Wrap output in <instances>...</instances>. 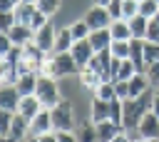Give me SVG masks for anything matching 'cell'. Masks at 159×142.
<instances>
[{
  "label": "cell",
  "instance_id": "obj_44",
  "mask_svg": "<svg viewBox=\"0 0 159 142\" xmlns=\"http://www.w3.org/2000/svg\"><path fill=\"white\" fill-rule=\"evenodd\" d=\"M37 142H57V132L52 130V132H45V135H40V137H35Z\"/></svg>",
  "mask_w": 159,
  "mask_h": 142
},
{
  "label": "cell",
  "instance_id": "obj_40",
  "mask_svg": "<svg viewBox=\"0 0 159 142\" xmlns=\"http://www.w3.org/2000/svg\"><path fill=\"white\" fill-rule=\"evenodd\" d=\"M12 47H15V45H12V40H10L5 32H0V57H5Z\"/></svg>",
  "mask_w": 159,
  "mask_h": 142
},
{
  "label": "cell",
  "instance_id": "obj_53",
  "mask_svg": "<svg viewBox=\"0 0 159 142\" xmlns=\"http://www.w3.org/2000/svg\"><path fill=\"white\" fill-rule=\"evenodd\" d=\"M157 92H159V90H157Z\"/></svg>",
  "mask_w": 159,
  "mask_h": 142
},
{
  "label": "cell",
  "instance_id": "obj_25",
  "mask_svg": "<svg viewBox=\"0 0 159 142\" xmlns=\"http://www.w3.org/2000/svg\"><path fill=\"white\" fill-rule=\"evenodd\" d=\"M109 32L114 40H132V27H129V20H114L109 25Z\"/></svg>",
  "mask_w": 159,
  "mask_h": 142
},
{
  "label": "cell",
  "instance_id": "obj_43",
  "mask_svg": "<svg viewBox=\"0 0 159 142\" xmlns=\"http://www.w3.org/2000/svg\"><path fill=\"white\" fill-rule=\"evenodd\" d=\"M15 5H20V0H0V12L15 10Z\"/></svg>",
  "mask_w": 159,
  "mask_h": 142
},
{
  "label": "cell",
  "instance_id": "obj_7",
  "mask_svg": "<svg viewBox=\"0 0 159 142\" xmlns=\"http://www.w3.org/2000/svg\"><path fill=\"white\" fill-rule=\"evenodd\" d=\"M55 37H57V27H52V25L47 22L42 30L35 32V45H37L40 50H45L47 55H52V52H55Z\"/></svg>",
  "mask_w": 159,
  "mask_h": 142
},
{
  "label": "cell",
  "instance_id": "obj_12",
  "mask_svg": "<svg viewBox=\"0 0 159 142\" xmlns=\"http://www.w3.org/2000/svg\"><path fill=\"white\" fill-rule=\"evenodd\" d=\"M129 60L134 62V67H137V72H147V60H144V40H137V37H132L129 40Z\"/></svg>",
  "mask_w": 159,
  "mask_h": 142
},
{
  "label": "cell",
  "instance_id": "obj_33",
  "mask_svg": "<svg viewBox=\"0 0 159 142\" xmlns=\"http://www.w3.org/2000/svg\"><path fill=\"white\" fill-rule=\"evenodd\" d=\"M15 25H17V20H15V10L0 12V32H10Z\"/></svg>",
  "mask_w": 159,
  "mask_h": 142
},
{
  "label": "cell",
  "instance_id": "obj_20",
  "mask_svg": "<svg viewBox=\"0 0 159 142\" xmlns=\"http://www.w3.org/2000/svg\"><path fill=\"white\" fill-rule=\"evenodd\" d=\"M37 80H40V75L37 72H25V75H20V80H17V92H20V97H25V95H35V90H37Z\"/></svg>",
  "mask_w": 159,
  "mask_h": 142
},
{
  "label": "cell",
  "instance_id": "obj_29",
  "mask_svg": "<svg viewBox=\"0 0 159 142\" xmlns=\"http://www.w3.org/2000/svg\"><path fill=\"white\" fill-rule=\"evenodd\" d=\"M37 5V10L40 12H45V15H55V12H60V7H62V0H37L35 2Z\"/></svg>",
  "mask_w": 159,
  "mask_h": 142
},
{
  "label": "cell",
  "instance_id": "obj_52",
  "mask_svg": "<svg viewBox=\"0 0 159 142\" xmlns=\"http://www.w3.org/2000/svg\"><path fill=\"white\" fill-rule=\"evenodd\" d=\"M157 2H159V0H157Z\"/></svg>",
  "mask_w": 159,
  "mask_h": 142
},
{
  "label": "cell",
  "instance_id": "obj_48",
  "mask_svg": "<svg viewBox=\"0 0 159 142\" xmlns=\"http://www.w3.org/2000/svg\"><path fill=\"white\" fill-rule=\"evenodd\" d=\"M20 2H32V5H35V2H37V0H20Z\"/></svg>",
  "mask_w": 159,
  "mask_h": 142
},
{
  "label": "cell",
  "instance_id": "obj_3",
  "mask_svg": "<svg viewBox=\"0 0 159 142\" xmlns=\"http://www.w3.org/2000/svg\"><path fill=\"white\" fill-rule=\"evenodd\" d=\"M50 115H52V130L55 132H75V110L67 100L55 105L50 110Z\"/></svg>",
  "mask_w": 159,
  "mask_h": 142
},
{
  "label": "cell",
  "instance_id": "obj_38",
  "mask_svg": "<svg viewBox=\"0 0 159 142\" xmlns=\"http://www.w3.org/2000/svg\"><path fill=\"white\" fill-rule=\"evenodd\" d=\"M47 22H50V15H45V12H40V10H37V12H35V17H32V22H30V27L37 32V30H42Z\"/></svg>",
  "mask_w": 159,
  "mask_h": 142
},
{
  "label": "cell",
  "instance_id": "obj_27",
  "mask_svg": "<svg viewBox=\"0 0 159 142\" xmlns=\"http://www.w3.org/2000/svg\"><path fill=\"white\" fill-rule=\"evenodd\" d=\"M94 97H99V100H107V102H112L114 97H117V90H114V82L112 80H104L97 90H94Z\"/></svg>",
  "mask_w": 159,
  "mask_h": 142
},
{
  "label": "cell",
  "instance_id": "obj_30",
  "mask_svg": "<svg viewBox=\"0 0 159 142\" xmlns=\"http://www.w3.org/2000/svg\"><path fill=\"white\" fill-rule=\"evenodd\" d=\"M109 50H112V55H114V57H119V60H127L132 47H129V40H114Z\"/></svg>",
  "mask_w": 159,
  "mask_h": 142
},
{
  "label": "cell",
  "instance_id": "obj_31",
  "mask_svg": "<svg viewBox=\"0 0 159 142\" xmlns=\"http://www.w3.org/2000/svg\"><path fill=\"white\" fill-rule=\"evenodd\" d=\"M139 15H144V17H154V15H159V2L157 0H142L139 2Z\"/></svg>",
  "mask_w": 159,
  "mask_h": 142
},
{
  "label": "cell",
  "instance_id": "obj_32",
  "mask_svg": "<svg viewBox=\"0 0 159 142\" xmlns=\"http://www.w3.org/2000/svg\"><path fill=\"white\" fill-rule=\"evenodd\" d=\"M144 60H147V67H149L152 62L159 60V42H149V40H144Z\"/></svg>",
  "mask_w": 159,
  "mask_h": 142
},
{
  "label": "cell",
  "instance_id": "obj_10",
  "mask_svg": "<svg viewBox=\"0 0 159 142\" xmlns=\"http://www.w3.org/2000/svg\"><path fill=\"white\" fill-rule=\"evenodd\" d=\"M45 132H52V115H50V110H40V115H35L30 120V135L32 137H40Z\"/></svg>",
  "mask_w": 159,
  "mask_h": 142
},
{
  "label": "cell",
  "instance_id": "obj_45",
  "mask_svg": "<svg viewBox=\"0 0 159 142\" xmlns=\"http://www.w3.org/2000/svg\"><path fill=\"white\" fill-rule=\"evenodd\" d=\"M152 112L159 115V92H154V100H152Z\"/></svg>",
  "mask_w": 159,
  "mask_h": 142
},
{
  "label": "cell",
  "instance_id": "obj_6",
  "mask_svg": "<svg viewBox=\"0 0 159 142\" xmlns=\"http://www.w3.org/2000/svg\"><path fill=\"white\" fill-rule=\"evenodd\" d=\"M27 135H30V120L17 112V115L12 117V127H10V132L2 137V142H20V140H25Z\"/></svg>",
  "mask_w": 159,
  "mask_h": 142
},
{
  "label": "cell",
  "instance_id": "obj_23",
  "mask_svg": "<svg viewBox=\"0 0 159 142\" xmlns=\"http://www.w3.org/2000/svg\"><path fill=\"white\" fill-rule=\"evenodd\" d=\"M129 27H132V37H137V40H147L149 17H144V15H134V17L129 20Z\"/></svg>",
  "mask_w": 159,
  "mask_h": 142
},
{
  "label": "cell",
  "instance_id": "obj_26",
  "mask_svg": "<svg viewBox=\"0 0 159 142\" xmlns=\"http://www.w3.org/2000/svg\"><path fill=\"white\" fill-rule=\"evenodd\" d=\"M77 140L80 142H97V125L89 120V122H82L77 127Z\"/></svg>",
  "mask_w": 159,
  "mask_h": 142
},
{
  "label": "cell",
  "instance_id": "obj_4",
  "mask_svg": "<svg viewBox=\"0 0 159 142\" xmlns=\"http://www.w3.org/2000/svg\"><path fill=\"white\" fill-rule=\"evenodd\" d=\"M84 22H87L92 30H104V27H109L114 20H112V15H109L107 7H102V5H92V7L87 10V15H84Z\"/></svg>",
  "mask_w": 159,
  "mask_h": 142
},
{
  "label": "cell",
  "instance_id": "obj_18",
  "mask_svg": "<svg viewBox=\"0 0 159 142\" xmlns=\"http://www.w3.org/2000/svg\"><path fill=\"white\" fill-rule=\"evenodd\" d=\"M147 90H152L147 72H137V75L129 80V100H137V97H139V95H144Z\"/></svg>",
  "mask_w": 159,
  "mask_h": 142
},
{
  "label": "cell",
  "instance_id": "obj_51",
  "mask_svg": "<svg viewBox=\"0 0 159 142\" xmlns=\"http://www.w3.org/2000/svg\"><path fill=\"white\" fill-rule=\"evenodd\" d=\"M139 2H142V0H139Z\"/></svg>",
  "mask_w": 159,
  "mask_h": 142
},
{
  "label": "cell",
  "instance_id": "obj_1",
  "mask_svg": "<svg viewBox=\"0 0 159 142\" xmlns=\"http://www.w3.org/2000/svg\"><path fill=\"white\" fill-rule=\"evenodd\" d=\"M75 72H82V70H80V65L75 62L72 52H52V55L45 60L42 70H40V75H47V77H55V80L67 77V75H75Z\"/></svg>",
  "mask_w": 159,
  "mask_h": 142
},
{
  "label": "cell",
  "instance_id": "obj_15",
  "mask_svg": "<svg viewBox=\"0 0 159 142\" xmlns=\"http://www.w3.org/2000/svg\"><path fill=\"white\" fill-rule=\"evenodd\" d=\"M20 80V72H17V65L7 62V60H0V85L2 87H15Z\"/></svg>",
  "mask_w": 159,
  "mask_h": 142
},
{
  "label": "cell",
  "instance_id": "obj_2",
  "mask_svg": "<svg viewBox=\"0 0 159 142\" xmlns=\"http://www.w3.org/2000/svg\"><path fill=\"white\" fill-rule=\"evenodd\" d=\"M35 95H37V100L42 102L45 110H52L55 105L62 102V97H60V87H57V80H55V77H47V75H40Z\"/></svg>",
  "mask_w": 159,
  "mask_h": 142
},
{
  "label": "cell",
  "instance_id": "obj_42",
  "mask_svg": "<svg viewBox=\"0 0 159 142\" xmlns=\"http://www.w3.org/2000/svg\"><path fill=\"white\" fill-rule=\"evenodd\" d=\"M112 142H132V132H129V130H119Z\"/></svg>",
  "mask_w": 159,
  "mask_h": 142
},
{
  "label": "cell",
  "instance_id": "obj_36",
  "mask_svg": "<svg viewBox=\"0 0 159 142\" xmlns=\"http://www.w3.org/2000/svg\"><path fill=\"white\" fill-rule=\"evenodd\" d=\"M12 112H2L0 110V137H5L7 132H10V127H12Z\"/></svg>",
  "mask_w": 159,
  "mask_h": 142
},
{
  "label": "cell",
  "instance_id": "obj_5",
  "mask_svg": "<svg viewBox=\"0 0 159 142\" xmlns=\"http://www.w3.org/2000/svg\"><path fill=\"white\" fill-rule=\"evenodd\" d=\"M72 57H75V62L80 65V70H84L87 65H89V60L97 55V50L92 47V42L89 40H75V45H72Z\"/></svg>",
  "mask_w": 159,
  "mask_h": 142
},
{
  "label": "cell",
  "instance_id": "obj_47",
  "mask_svg": "<svg viewBox=\"0 0 159 142\" xmlns=\"http://www.w3.org/2000/svg\"><path fill=\"white\" fill-rule=\"evenodd\" d=\"M109 2H112V0H94V5H102V7H107Z\"/></svg>",
  "mask_w": 159,
  "mask_h": 142
},
{
  "label": "cell",
  "instance_id": "obj_24",
  "mask_svg": "<svg viewBox=\"0 0 159 142\" xmlns=\"http://www.w3.org/2000/svg\"><path fill=\"white\" fill-rule=\"evenodd\" d=\"M80 77H82V85H84L87 90H92V92H94V90L104 82V77H102L97 70H92V67H84V70L80 72Z\"/></svg>",
  "mask_w": 159,
  "mask_h": 142
},
{
  "label": "cell",
  "instance_id": "obj_28",
  "mask_svg": "<svg viewBox=\"0 0 159 142\" xmlns=\"http://www.w3.org/2000/svg\"><path fill=\"white\" fill-rule=\"evenodd\" d=\"M70 30H72V37H75V40H87L89 32H92V27L84 22V17H82V20H75V22L70 25Z\"/></svg>",
  "mask_w": 159,
  "mask_h": 142
},
{
  "label": "cell",
  "instance_id": "obj_13",
  "mask_svg": "<svg viewBox=\"0 0 159 142\" xmlns=\"http://www.w3.org/2000/svg\"><path fill=\"white\" fill-rule=\"evenodd\" d=\"M40 110H45V107H42V102L37 100V95H25V97H20V107H17V112H20L22 117L32 120L35 115H40Z\"/></svg>",
  "mask_w": 159,
  "mask_h": 142
},
{
  "label": "cell",
  "instance_id": "obj_34",
  "mask_svg": "<svg viewBox=\"0 0 159 142\" xmlns=\"http://www.w3.org/2000/svg\"><path fill=\"white\" fill-rule=\"evenodd\" d=\"M134 15H139V0H124V7H122V20H132Z\"/></svg>",
  "mask_w": 159,
  "mask_h": 142
},
{
  "label": "cell",
  "instance_id": "obj_49",
  "mask_svg": "<svg viewBox=\"0 0 159 142\" xmlns=\"http://www.w3.org/2000/svg\"><path fill=\"white\" fill-rule=\"evenodd\" d=\"M154 142H159V140H154Z\"/></svg>",
  "mask_w": 159,
  "mask_h": 142
},
{
  "label": "cell",
  "instance_id": "obj_16",
  "mask_svg": "<svg viewBox=\"0 0 159 142\" xmlns=\"http://www.w3.org/2000/svg\"><path fill=\"white\" fill-rule=\"evenodd\" d=\"M109 112H112V107H109V102H107V100L92 97V105H89V120H92L94 125H97V122L109 120Z\"/></svg>",
  "mask_w": 159,
  "mask_h": 142
},
{
  "label": "cell",
  "instance_id": "obj_50",
  "mask_svg": "<svg viewBox=\"0 0 159 142\" xmlns=\"http://www.w3.org/2000/svg\"><path fill=\"white\" fill-rule=\"evenodd\" d=\"M32 142H37V140H32Z\"/></svg>",
  "mask_w": 159,
  "mask_h": 142
},
{
  "label": "cell",
  "instance_id": "obj_14",
  "mask_svg": "<svg viewBox=\"0 0 159 142\" xmlns=\"http://www.w3.org/2000/svg\"><path fill=\"white\" fill-rule=\"evenodd\" d=\"M10 40H12V45H17V47H22V45H27V42H32L35 40V30L32 27H27V25H15L10 32H5Z\"/></svg>",
  "mask_w": 159,
  "mask_h": 142
},
{
  "label": "cell",
  "instance_id": "obj_39",
  "mask_svg": "<svg viewBox=\"0 0 159 142\" xmlns=\"http://www.w3.org/2000/svg\"><path fill=\"white\" fill-rule=\"evenodd\" d=\"M122 7H124V0H112V2L107 5L112 20H122Z\"/></svg>",
  "mask_w": 159,
  "mask_h": 142
},
{
  "label": "cell",
  "instance_id": "obj_19",
  "mask_svg": "<svg viewBox=\"0 0 159 142\" xmlns=\"http://www.w3.org/2000/svg\"><path fill=\"white\" fill-rule=\"evenodd\" d=\"M124 130L122 125L112 122V120H104V122H97V142H112L117 137V132Z\"/></svg>",
  "mask_w": 159,
  "mask_h": 142
},
{
  "label": "cell",
  "instance_id": "obj_21",
  "mask_svg": "<svg viewBox=\"0 0 159 142\" xmlns=\"http://www.w3.org/2000/svg\"><path fill=\"white\" fill-rule=\"evenodd\" d=\"M35 12H37V5H32V2H20V5H15V20H17V25H27V27H30Z\"/></svg>",
  "mask_w": 159,
  "mask_h": 142
},
{
  "label": "cell",
  "instance_id": "obj_46",
  "mask_svg": "<svg viewBox=\"0 0 159 142\" xmlns=\"http://www.w3.org/2000/svg\"><path fill=\"white\" fill-rule=\"evenodd\" d=\"M132 142H154V140H147V137H142V135L134 130V132H132Z\"/></svg>",
  "mask_w": 159,
  "mask_h": 142
},
{
  "label": "cell",
  "instance_id": "obj_41",
  "mask_svg": "<svg viewBox=\"0 0 159 142\" xmlns=\"http://www.w3.org/2000/svg\"><path fill=\"white\" fill-rule=\"evenodd\" d=\"M57 142H80L77 132H57Z\"/></svg>",
  "mask_w": 159,
  "mask_h": 142
},
{
  "label": "cell",
  "instance_id": "obj_17",
  "mask_svg": "<svg viewBox=\"0 0 159 142\" xmlns=\"http://www.w3.org/2000/svg\"><path fill=\"white\" fill-rule=\"evenodd\" d=\"M87 40L92 42V47H94L97 52H99V50H109V47H112V42H114V37H112L109 27H104V30H92Z\"/></svg>",
  "mask_w": 159,
  "mask_h": 142
},
{
  "label": "cell",
  "instance_id": "obj_11",
  "mask_svg": "<svg viewBox=\"0 0 159 142\" xmlns=\"http://www.w3.org/2000/svg\"><path fill=\"white\" fill-rule=\"evenodd\" d=\"M17 107H20V92H17V87H2L0 90V110L17 115Z\"/></svg>",
  "mask_w": 159,
  "mask_h": 142
},
{
  "label": "cell",
  "instance_id": "obj_37",
  "mask_svg": "<svg viewBox=\"0 0 159 142\" xmlns=\"http://www.w3.org/2000/svg\"><path fill=\"white\" fill-rule=\"evenodd\" d=\"M147 40L149 42H159V15H154L149 20V30H147Z\"/></svg>",
  "mask_w": 159,
  "mask_h": 142
},
{
  "label": "cell",
  "instance_id": "obj_9",
  "mask_svg": "<svg viewBox=\"0 0 159 142\" xmlns=\"http://www.w3.org/2000/svg\"><path fill=\"white\" fill-rule=\"evenodd\" d=\"M137 132H139L142 137H147V140H159V115H154V112L149 110V112L142 117Z\"/></svg>",
  "mask_w": 159,
  "mask_h": 142
},
{
  "label": "cell",
  "instance_id": "obj_8",
  "mask_svg": "<svg viewBox=\"0 0 159 142\" xmlns=\"http://www.w3.org/2000/svg\"><path fill=\"white\" fill-rule=\"evenodd\" d=\"M112 80L117 82V80H132L134 75H137V67H134V62L127 57V60H119V57H114L112 60Z\"/></svg>",
  "mask_w": 159,
  "mask_h": 142
},
{
  "label": "cell",
  "instance_id": "obj_35",
  "mask_svg": "<svg viewBox=\"0 0 159 142\" xmlns=\"http://www.w3.org/2000/svg\"><path fill=\"white\" fill-rule=\"evenodd\" d=\"M147 77H149L152 90H159V60H157V62H152V65L147 67Z\"/></svg>",
  "mask_w": 159,
  "mask_h": 142
},
{
  "label": "cell",
  "instance_id": "obj_22",
  "mask_svg": "<svg viewBox=\"0 0 159 142\" xmlns=\"http://www.w3.org/2000/svg\"><path fill=\"white\" fill-rule=\"evenodd\" d=\"M72 45H75L72 30L70 27H60L57 30V37H55V52H70Z\"/></svg>",
  "mask_w": 159,
  "mask_h": 142
}]
</instances>
